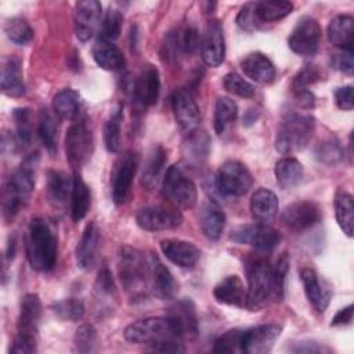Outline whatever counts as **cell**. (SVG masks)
Returning a JSON list of instances; mask_svg holds the SVG:
<instances>
[{
    "instance_id": "1",
    "label": "cell",
    "mask_w": 354,
    "mask_h": 354,
    "mask_svg": "<svg viewBox=\"0 0 354 354\" xmlns=\"http://www.w3.org/2000/svg\"><path fill=\"white\" fill-rule=\"evenodd\" d=\"M39 167V155H28L6 183L3 192V214L6 218H12L26 206L35 189L36 174Z\"/></svg>"
},
{
    "instance_id": "2",
    "label": "cell",
    "mask_w": 354,
    "mask_h": 354,
    "mask_svg": "<svg viewBox=\"0 0 354 354\" xmlns=\"http://www.w3.org/2000/svg\"><path fill=\"white\" fill-rule=\"evenodd\" d=\"M25 242L26 257L33 270L48 272L55 267L58 241L46 218L36 217L29 223Z\"/></svg>"
},
{
    "instance_id": "3",
    "label": "cell",
    "mask_w": 354,
    "mask_h": 354,
    "mask_svg": "<svg viewBox=\"0 0 354 354\" xmlns=\"http://www.w3.org/2000/svg\"><path fill=\"white\" fill-rule=\"evenodd\" d=\"M277 293L272 266L259 259L248 267V290L245 307L250 311H259L271 301H279Z\"/></svg>"
},
{
    "instance_id": "4",
    "label": "cell",
    "mask_w": 354,
    "mask_h": 354,
    "mask_svg": "<svg viewBox=\"0 0 354 354\" xmlns=\"http://www.w3.org/2000/svg\"><path fill=\"white\" fill-rule=\"evenodd\" d=\"M315 120L311 115L292 112L288 113L275 136V148L283 155H290L301 151L313 137Z\"/></svg>"
},
{
    "instance_id": "5",
    "label": "cell",
    "mask_w": 354,
    "mask_h": 354,
    "mask_svg": "<svg viewBox=\"0 0 354 354\" xmlns=\"http://www.w3.org/2000/svg\"><path fill=\"white\" fill-rule=\"evenodd\" d=\"M119 278L133 297L144 295L145 289L149 288V266L148 259L131 246H123L119 250Z\"/></svg>"
},
{
    "instance_id": "6",
    "label": "cell",
    "mask_w": 354,
    "mask_h": 354,
    "mask_svg": "<svg viewBox=\"0 0 354 354\" xmlns=\"http://www.w3.org/2000/svg\"><path fill=\"white\" fill-rule=\"evenodd\" d=\"M124 339L136 344H147L149 348L171 340H180L167 317H149L131 322L124 329Z\"/></svg>"
},
{
    "instance_id": "7",
    "label": "cell",
    "mask_w": 354,
    "mask_h": 354,
    "mask_svg": "<svg viewBox=\"0 0 354 354\" xmlns=\"http://www.w3.org/2000/svg\"><path fill=\"white\" fill-rule=\"evenodd\" d=\"M162 192L178 209H192L198 199L195 183L180 165H173L167 169L162 181Z\"/></svg>"
},
{
    "instance_id": "8",
    "label": "cell",
    "mask_w": 354,
    "mask_h": 354,
    "mask_svg": "<svg viewBox=\"0 0 354 354\" xmlns=\"http://www.w3.org/2000/svg\"><path fill=\"white\" fill-rule=\"evenodd\" d=\"M252 173L238 160L224 162L214 177V185L224 196H242L252 188Z\"/></svg>"
},
{
    "instance_id": "9",
    "label": "cell",
    "mask_w": 354,
    "mask_h": 354,
    "mask_svg": "<svg viewBox=\"0 0 354 354\" xmlns=\"http://www.w3.org/2000/svg\"><path fill=\"white\" fill-rule=\"evenodd\" d=\"M93 152V133L86 120L71 124L65 136V153L69 165L77 170L88 159Z\"/></svg>"
},
{
    "instance_id": "10",
    "label": "cell",
    "mask_w": 354,
    "mask_h": 354,
    "mask_svg": "<svg viewBox=\"0 0 354 354\" xmlns=\"http://www.w3.org/2000/svg\"><path fill=\"white\" fill-rule=\"evenodd\" d=\"M230 238L236 243L249 245L261 252H270L279 245L282 235L271 225L257 221L256 224H245L236 227L231 232Z\"/></svg>"
},
{
    "instance_id": "11",
    "label": "cell",
    "mask_w": 354,
    "mask_h": 354,
    "mask_svg": "<svg viewBox=\"0 0 354 354\" xmlns=\"http://www.w3.org/2000/svg\"><path fill=\"white\" fill-rule=\"evenodd\" d=\"M140 228L151 232L177 228L183 223V214L177 207L165 205H152L141 207L136 214Z\"/></svg>"
},
{
    "instance_id": "12",
    "label": "cell",
    "mask_w": 354,
    "mask_h": 354,
    "mask_svg": "<svg viewBox=\"0 0 354 354\" xmlns=\"http://www.w3.org/2000/svg\"><path fill=\"white\" fill-rule=\"evenodd\" d=\"M321 40V26L313 17H303L297 21L289 35V48L301 57H311L317 53Z\"/></svg>"
},
{
    "instance_id": "13",
    "label": "cell",
    "mask_w": 354,
    "mask_h": 354,
    "mask_svg": "<svg viewBox=\"0 0 354 354\" xmlns=\"http://www.w3.org/2000/svg\"><path fill=\"white\" fill-rule=\"evenodd\" d=\"M138 153L127 151L118 160L112 174V199L116 205L126 202L138 167Z\"/></svg>"
},
{
    "instance_id": "14",
    "label": "cell",
    "mask_w": 354,
    "mask_h": 354,
    "mask_svg": "<svg viewBox=\"0 0 354 354\" xmlns=\"http://www.w3.org/2000/svg\"><path fill=\"white\" fill-rule=\"evenodd\" d=\"M282 333L278 324H264L246 329L242 333L241 350L246 354H267Z\"/></svg>"
},
{
    "instance_id": "15",
    "label": "cell",
    "mask_w": 354,
    "mask_h": 354,
    "mask_svg": "<svg viewBox=\"0 0 354 354\" xmlns=\"http://www.w3.org/2000/svg\"><path fill=\"white\" fill-rule=\"evenodd\" d=\"M321 220V209L315 202L297 201L288 205L282 214L281 221L292 231L301 232L314 227Z\"/></svg>"
},
{
    "instance_id": "16",
    "label": "cell",
    "mask_w": 354,
    "mask_h": 354,
    "mask_svg": "<svg viewBox=\"0 0 354 354\" xmlns=\"http://www.w3.org/2000/svg\"><path fill=\"white\" fill-rule=\"evenodd\" d=\"M201 55L203 62L210 68H217L225 58V40L223 26L217 19L206 24L201 39Z\"/></svg>"
},
{
    "instance_id": "17",
    "label": "cell",
    "mask_w": 354,
    "mask_h": 354,
    "mask_svg": "<svg viewBox=\"0 0 354 354\" xmlns=\"http://www.w3.org/2000/svg\"><path fill=\"white\" fill-rule=\"evenodd\" d=\"M166 317L181 340L185 337H195L198 335V317L192 300L183 299L176 301L169 308Z\"/></svg>"
},
{
    "instance_id": "18",
    "label": "cell",
    "mask_w": 354,
    "mask_h": 354,
    "mask_svg": "<svg viewBox=\"0 0 354 354\" xmlns=\"http://www.w3.org/2000/svg\"><path fill=\"white\" fill-rule=\"evenodd\" d=\"M101 3L97 0L79 1L75 6V33L80 41L90 40L101 22Z\"/></svg>"
},
{
    "instance_id": "19",
    "label": "cell",
    "mask_w": 354,
    "mask_h": 354,
    "mask_svg": "<svg viewBox=\"0 0 354 354\" xmlns=\"http://www.w3.org/2000/svg\"><path fill=\"white\" fill-rule=\"evenodd\" d=\"M171 108L177 123L187 133L195 130L201 120V112L196 101L187 88H178L171 97Z\"/></svg>"
},
{
    "instance_id": "20",
    "label": "cell",
    "mask_w": 354,
    "mask_h": 354,
    "mask_svg": "<svg viewBox=\"0 0 354 354\" xmlns=\"http://www.w3.org/2000/svg\"><path fill=\"white\" fill-rule=\"evenodd\" d=\"M148 266H149V288L152 293L160 300L171 299L177 292V282L173 274L153 253H151V256L148 257Z\"/></svg>"
},
{
    "instance_id": "21",
    "label": "cell",
    "mask_w": 354,
    "mask_h": 354,
    "mask_svg": "<svg viewBox=\"0 0 354 354\" xmlns=\"http://www.w3.org/2000/svg\"><path fill=\"white\" fill-rule=\"evenodd\" d=\"M160 91L159 72L153 65H145L136 82H134V95L141 105H153L158 101Z\"/></svg>"
},
{
    "instance_id": "22",
    "label": "cell",
    "mask_w": 354,
    "mask_h": 354,
    "mask_svg": "<svg viewBox=\"0 0 354 354\" xmlns=\"http://www.w3.org/2000/svg\"><path fill=\"white\" fill-rule=\"evenodd\" d=\"M100 228L95 223H88L80 236L75 254L76 263L82 270H88L95 264L100 249Z\"/></svg>"
},
{
    "instance_id": "23",
    "label": "cell",
    "mask_w": 354,
    "mask_h": 354,
    "mask_svg": "<svg viewBox=\"0 0 354 354\" xmlns=\"http://www.w3.org/2000/svg\"><path fill=\"white\" fill-rule=\"evenodd\" d=\"M160 249L166 259L183 268L194 267L201 257V252L194 243L181 239H163Z\"/></svg>"
},
{
    "instance_id": "24",
    "label": "cell",
    "mask_w": 354,
    "mask_h": 354,
    "mask_svg": "<svg viewBox=\"0 0 354 354\" xmlns=\"http://www.w3.org/2000/svg\"><path fill=\"white\" fill-rule=\"evenodd\" d=\"M241 68L250 80L260 84H268L274 82L277 76V71L271 59L259 51L248 54L241 61Z\"/></svg>"
},
{
    "instance_id": "25",
    "label": "cell",
    "mask_w": 354,
    "mask_h": 354,
    "mask_svg": "<svg viewBox=\"0 0 354 354\" xmlns=\"http://www.w3.org/2000/svg\"><path fill=\"white\" fill-rule=\"evenodd\" d=\"M41 315V301L36 293H28L21 300L17 333L37 336L39 321Z\"/></svg>"
},
{
    "instance_id": "26",
    "label": "cell",
    "mask_w": 354,
    "mask_h": 354,
    "mask_svg": "<svg viewBox=\"0 0 354 354\" xmlns=\"http://www.w3.org/2000/svg\"><path fill=\"white\" fill-rule=\"evenodd\" d=\"M300 281L303 283L306 297L311 303L314 310L317 313H324L329 304L330 292L324 288L315 270H313L310 267L301 268Z\"/></svg>"
},
{
    "instance_id": "27",
    "label": "cell",
    "mask_w": 354,
    "mask_h": 354,
    "mask_svg": "<svg viewBox=\"0 0 354 354\" xmlns=\"http://www.w3.org/2000/svg\"><path fill=\"white\" fill-rule=\"evenodd\" d=\"M91 54L95 64L105 71H120L126 65L122 50L113 41L100 36L93 46Z\"/></svg>"
},
{
    "instance_id": "28",
    "label": "cell",
    "mask_w": 354,
    "mask_h": 354,
    "mask_svg": "<svg viewBox=\"0 0 354 354\" xmlns=\"http://www.w3.org/2000/svg\"><path fill=\"white\" fill-rule=\"evenodd\" d=\"M1 91L8 97H22L26 93L21 61L18 58H7L1 68Z\"/></svg>"
},
{
    "instance_id": "29",
    "label": "cell",
    "mask_w": 354,
    "mask_h": 354,
    "mask_svg": "<svg viewBox=\"0 0 354 354\" xmlns=\"http://www.w3.org/2000/svg\"><path fill=\"white\" fill-rule=\"evenodd\" d=\"M213 296L218 303L242 307L246 300V289L238 275H228L214 286Z\"/></svg>"
},
{
    "instance_id": "30",
    "label": "cell",
    "mask_w": 354,
    "mask_h": 354,
    "mask_svg": "<svg viewBox=\"0 0 354 354\" xmlns=\"http://www.w3.org/2000/svg\"><path fill=\"white\" fill-rule=\"evenodd\" d=\"M73 188V176L64 170L47 171V198L54 206L64 205L71 199Z\"/></svg>"
},
{
    "instance_id": "31",
    "label": "cell",
    "mask_w": 354,
    "mask_h": 354,
    "mask_svg": "<svg viewBox=\"0 0 354 354\" xmlns=\"http://www.w3.org/2000/svg\"><path fill=\"white\" fill-rule=\"evenodd\" d=\"M321 77L315 65H306L293 79L292 93L297 104L303 108H311L314 105V95L310 91V86Z\"/></svg>"
},
{
    "instance_id": "32",
    "label": "cell",
    "mask_w": 354,
    "mask_h": 354,
    "mask_svg": "<svg viewBox=\"0 0 354 354\" xmlns=\"http://www.w3.org/2000/svg\"><path fill=\"white\" fill-rule=\"evenodd\" d=\"M278 207V196L267 188L257 189L250 198V213L252 217L259 223H267L272 220L277 216Z\"/></svg>"
},
{
    "instance_id": "33",
    "label": "cell",
    "mask_w": 354,
    "mask_h": 354,
    "mask_svg": "<svg viewBox=\"0 0 354 354\" xmlns=\"http://www.w3.org/2000/svg\"><path fill=\"white\" fill-rule=\"evenodd\" d=\"M225 221H227L225 213L217 203L207 202L201 209L199 224H201V230L206 238H209L212 241L218 239L224 231Z\"/></svg>"
},
{
    "instance_id": "34",
    "label": "cell",
    "mask_w": 354,
    "mask_h": 354,
    "mask_svg": "<svg viewBox=\"0 0 354 354\" xmlns=\"http://www.w3.org/2000/svg\"><path fill=\"white\" fill-rule=\"evenodd\" d=\"M354 18L348 14L336 15L328 25L329 41L340 50H353Z\"/></svg>"
},
{
    "instance_id": "35",
    "label": "cell",
    "mask_w": 354,
    "mask_h": 354,
    "mask_svg": "<svg viewBox=\"0 0 354 354\" xmlns=\"http://www.w3.org/2000/svg\"><path fill=\"white\" fill-rule=\"evenodd\" d=\"M82 106L80 94L73 88H62L53 97V112L61 120H72Z\"/></svg>"
},
{
    "instance_id": "36",
    "label": "cell",
    "mask_w": 354,
    "mask_h": 354,
    "mask_svg": "<svg viewBox=\"0 0 354 354\" xmlns=\"http://www.w3.org/2000/svg\"><path fill=\"white\" fill-rule=\"evenodd\" d=\"M184 155L189 163H202L210 152V137L203 130H192L188 133L184 145Z\"/></svg>"
},
{
    "instance_id": "37",
    "label": "cell",
    "mask_w": 354,
    "mask_h": 354,
    "mask_svg": "<svg viewBox=\"0 0 354 354\" xmlns=\"http://www.w3.org/2000/svg\"><path fill=\"white\" fill-rule=\"evenodd\" d=\"M91 205V192L84 180L75 173L73 174V188L71 194V217L75 223L83 220L88 213Z\"/></svg>"
},
{
    "instance_id": "38",
    "label": "cell",
    "mask_w": 354,
    "mask_h": 354,
    "mask_svg": "<svg viewBox=\"0 0 354 354\" xmlns=\"http://www.w3.org/2000/svg\"><path fill=\"white\" fill-rule=\"evenodd\" d=\"M274 174L278 185L283 189H290L296 187L303 178L301 163L290 156L282 158L275 163Z\"/></svg>"
},
{
    "instance_id": "39",
    "label": "cell",
    "mask_w": 354,
    "mask_h": 354,
    "mask_svg": "<svg viewBox=\"0 0 354 354\" xmlns=\"http://www.w3.org/2000/svg\"><path fill=\"white\" fill-rule=\"evenodd\" d=\"M166 155H167L166 149L162 145H156L149 152L147 162L144 165V169H142V174H141V183L145 188L151 189L159 181V177L162 176V171H163L166 160H167Z\"/></svg>"
},
{
    "instance_id": "40",
    "label": "cell",
    "mask_w": 354,
    "mask_h": 354,
    "mask_svg": "<svg viewBox=\"0 0 354 354\" xmlns=\"http://www.w3.org/2000/svg\"><path fill=\"white\" fill-rule=\"evenodd\" d=\"M335 216L342 231L351 238L354 232V201L343 189H339L335 195Z\"/></svg>"
},
{
    "instance_id": "41",
    "label": "cell",
    "mask_w": 354,
    "mask_h": 354,
    "mask_svg": "<svg viewBox=\"0 0 354 354\" xmlns=\"http://www.w3.org/2000/svg\"><path fill=\"white\" fill-rule=\"evenodd\" d=\"M293 10V4L285 0H263L254 1V14L260 24L275 22L288 17Z\"/></svg>"
},
{
    "instance_id": "42",
    "label": "cell",
    "mask_w": 354,
    "mask_h": 354,
    "mask_svg": "<svg viewBox=\"0 0 354 354\" xmlns=\"http://www.w3.org/2000/svg\"><path fill=\"white\" fill-rule=\"evenodd\" d=\"M39 137L50 155L57 153V123L48 109H41L39 115Z\"/></svg>"
},
{
    "instance_id": "43",
    "label": "cell",
    "mask_w": 354,
    "mask_h": 354,
    "mask_svg": "<svg viewBox=\"0 0 354 354\" xmlns=\"http://www.w3.org/2000/svg\"><path fill=\"white\" fill-rule=\"evenodd\" d=\"M122 106H118L105 122L104 126V145L108 152L116 153L120 149V124H122Z\"/></svg>"
},
{
    "instance_id": "44",
    "label": "cell",
    "mask_w": 354,
    "mask_h": 354,
    "mask_svg": "<svg viewBox=\"0 0 354 354\" xmlns=\"http://www.w3.org/2000/svg\"><path fill=\"white\" fill-rule=\"evenodd\" d=\"M4 32H6L7 37L18 46H25L28 43H30L35 36L33 28L22 17H12V18L7 19V22L4 25Z\"/></svg>"
},
{
    "instance_id": "45",
    "label": "cell",
    "mask_w": 354,
    "mask_h": 354,
    "mask_svg": "<svg viewBox=\"0 0 354 354\" xmlns=\"http://www.w3.org/2000/svg\"><path fill=\"white\" fill-rule=\"evenodd\" d=\"M238 115V106L235 101L228 97H218L214 105V130L217 134L225 131L227 126L235 120Z\"/></svg>"
},
{
    "instance_id": "46",
    "label": "cell",
    "mask_w": 354,
    "mask_h": 354,
    "mask_svg": "<svg viewBox=\"0 0 354 354\" xmlns=\"http://www.w3.org/2000/svg\"><path fill=\"white\" fill-rule=\"evenodd\" d=\"M15 124V141L21 145H29L32 141V111L29 108H17L12 111Z\"/></svg>"
},
{
    "instance_id": "47",
    "label": "cell",
    "mask_w": 354,
    "mask_h": 354,
    "mask_svg": "<svg viewBox=\"0 0 354 354\" xmlns=\"http://www.w3.org/2000/svg\"><path fill=\"white\" fill-rule=\"evenodd\" d=\"M315 156L319 162H322L325 165H329V166H333V165L339 163L343 159L344 151H343L340 142L336 138L329 137V138L321 141L317 145Z\"/></svg>"
},
{
    "instance_id": "48",
    "label": "cell",
    "mask_w": 354,
    "mask_h": 354,
    "mask_svg": "<svg viewBox=\"0 0 354 354\" xmlns=\"http://www.w3.org/2000/svg\"><path fill=\"white\" fill-rule=\"evenodd\" d=\"M55 315L65 321H79L84 315V303L77 297H69L57 301L53 306Z\"/></svg>"
},
{
    "instance_id": "49",
    "label": "cell",
    "mask_w": 354,
    "mask_h": 354,
    "mask_svg": "<svg viewBox=\"0 0 354 354\" xmlns=\"http://www.w3.org/2000/svg\"><path fill=\"white\" fill-rule=\"evenodd\" d=\"M98 343V335L91 324L80 325L73 336L75 350L77 353H91L95 350Z\"/></svg>"
},
{
    "instance_id": "50",
    "label": "cell",
    "mask_w": 354,
    "mask_h": 354,
    "mask_svg": "<svg viewBox=\"0 0 354 354\" xmlns=\"http://www.w3.org/2000/svg\"><path fill=\"white\" fill-rule=\"evenodd\" d=\"M123 25V15L119 10L109 8L102 21H101V28H100V37H104L106 40H116L120 35Z\"/></svg>"
},
{
    "instance_id": "51",
    "label": "cell",
    "mask_w": 354,
    "mask_h": 354,
    "mask_svg": "<svg viewBox=\"0 0 354 354\" xmlns=\"http://www.w3.org/2000/svg\"><path fill=\"white\" fill-rule=\"evenodd\" d=\"M224 88L234 95L249 98L254 95V86L235 72H230L223 79Z\"/></svg>"
},
{
    "instance_id": "52",
    "label": "cell",
    "mask_w": 354,
    "mask_h": 354,
    "mask_svg": "<svg viewBox=\"0 0 354 354\" xmlns=\"http://www.w3.org/2000/svg\"><path fill=\"white\" fill-rule=\"evenodd\" d=\"M243 330L241 329H231L223 333L216 342L213 351L214 353H236L241 350V340H242Z\"/></svg>"
},
{
    "instance_id": "53",
    "label": "cell",
    "mask_w": 354,
    "mask_h": 354,
    "mask_svg": "<svg viewBox=\"0 0 354 354\" xmlns=\"http://www.w3.org/2000/svg\"><path fill=\"white\" fill-rule=\"evenodd\" d=\"M115 282L112 272L106 268L102 267L97 275L95 279V292L98 297H112L115 295Z\"/></svg>"
},
{
    "instance_id": "54",
    "label": "cell",
    "mask_w": 354,
    "mask_h": 354,
    "mask_svg": "<svg viewBox=\"0 0 354 354\" xmlns=\"http://www.w3.org/2000/svg\"><path fill=\"white\" fill-rule=\"evenodd\" d=\"M236 24L246 32H253L260 26V22L254 14V3L245 4L236 15Z\"/></svg>"
},
{
    "instance_id": "55",
    "label": "cell",
    "mask_w": 354,
    "mask_h": 354,
    "mask_svg": "<svg viewBox=\"0 0 354 354\" xmlns=\"http://www.w3.org/2000/svg\"><path fill=\"white\" fill-rule=\"evenodd\" d=\"M37 350V336H29V335H22L17 333L11 346H10V353L15 354H30Z\"/></svg>"
},
{
    "instance_id": "56",
    "label": "cell",
    "mask_w": 354,
    "mask_h": 354,
    "mask_svg": "<svg viewBox=\"0 0 354 354\" xmlns=\"http://www.w3.org/2000/svg\"><path fill=\"white\" fill-rule=\"evenodd\" d=\"M330 64L335 69L351 75L354 69V59H353V50H340L339 53L333 54L330 58Z\"/></svg>"
},
{
    "instance_id": "57",
    "label": "cell",
    "mask_w": 354,
    "mask_h": 354,
    "mask_svg": "<svg viewBox=\"0 0 354 354\" xmlns=\"http://www.w3.org/2000/svg\"><path fill=\"white\" fill-rule=\"evenodd\" d=\"M335 102L343 111H351L354 106V97H353V86L347 84L343 87L336 88L335 91Z\"/></svg>"
},
{
    "instance_id": "58",
    "label": "cell",
    "mask_w": 354,
    "mask_h": 354,
    "mask_svg": "<svg viewBox=\"0 0 354 354\" xmlns=\"http://www.w3.org/2000/svg\"><path fill=\"white\" fill-rule=\"evenodd\" d=\"M351 321H353V304H348V306H346L344 308L339 310L335 314L330 325L332 326H342V325L351 324Z\"/></svg>"
},
{
    "instance_id": "59",
    "label": "cell",
    "mask_w": 354,
    "mask_h": 354,
    "mask_svg": "<svg viewBox=\"0 0 354 354\" xmlns=\"http://www.w3.org/2000/svg\"><path fill=\"white\" fill-rule=\"evenodd\" d=\"M292 351H295V353H322V351H328V350L315 342L307 340V342H297L295 344V347H292Z\"/></svg>"
},
{
    "instance_id": "60",
    "label": "cell",
    "mask_w": 354,
    "mask_h": 354,
    "mask_svg": "<svg viewBox=\"0 0 354 354\" xmlns=\"http://www.w3.org/2000/svg\"><path fill=\"white\" fill-rule=\"evenodd\" d=\"M14 253H15V242H14V239L8 243V249H7V254H6V259H11L12 260V257H14Z\"/></svg>"
}]
</instances>
